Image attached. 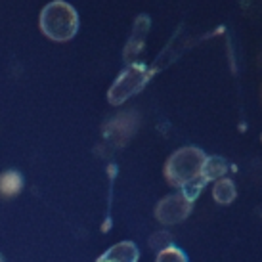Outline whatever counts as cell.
I'll return each mask as SVG.
<instances>
[{
	"instance_id": "7",
	"label": "cell",
	"mask_w": 262,
	"mask_h": 262,
	"mask_svg": "<svg viewBox=\"0 0 262 262\" xmlns=\"http://www.w3.org/2000/svg\"><path fill=\"white\" fill-rule=\"evenodd\" d=\"M226 170H228V168H226L224 159H220V157H209V159H205L203 170H201V178H203V182L207 184V180L220 178Z\"/></svg>"
},
{
	"instance_id": "10",
	"label": "cell",
	"mask_w": 262,
	"mask_h": 262,
	"mask_svg": "<svg viewBox=\"0 0 262 262\" xmlns=\"http://www.w3.org/2000/svg\"><path fill=\"white\" fill-rule=\"evenodd\" d=\"M0 262H4V260H2V256H0Z\"/></svg>"
},
{
	"instance_id": "5",
	"label": "cell",
	"mask_w": 262,
	"mask_h": 262,
	"mask_svg": "<svg viewBox=\"0 0 262 262\" xmlns=\"http://www.w3.org/2000/svg\"><path fill=\"white\" fill-rule=\"evenodd\" d=\"M138 260V249L130 241H121L115 247L107 249L98 262H136Z\"/></svg>"
},
{
	"instance_id": "3",
	"label": "cell",
	"mask_w": 262,
	"mask_h": 262,
	"mask_svg": "<svg viewBox=\"0 0 262 262\" xmlns=\"http://www.w3.org/2000/svg\"><path fill=\"white\" fill-rule=\"evenodd\" d=\"M147 79H149V75H147V69L144 66H130L126 71L119 75V79L113 82V86L110 90V102L119 105V103H123L124 100H128L130 96H134L136 92L142 90V86H146Z\"/></svg>"
},
{
	"instance_id": "6",
	"label": "cell",
	"mask_w": 262,
	"mask_h": 262,
	"mask_svg": "<svg viewBox=\"0 0 262 262\" xmlns=\"http://www.w3.org/2000/svg\"><path fill=\"white\" fill-rule=\"evenodd\" d=\"M21 188H23V178L15 170L4 172V174L0 176V195L14 197L15 193H19Z\"/></svg>"
},
{
	"instance_id": "9",
	"label": "cell",
	"mask_w": 262,
	"mask_h": 262,
	"mask_svg": "<svg viewBox=\"0 0 262 262\" xmlns=\"http://www.w3.org/2000/svg\"><path fill=\"white\" fill-rule=\"evenodd\" d=\"M157 262H188V258L184 255V251H180L178 247H167L159 253Z\"/></svg>"
},
{
	"instance_id": "2",
	"label": "cell",
	"mask_w": 262,
	"mask_h": 262,
	"mask_svg": "<svg viewBox=\"0 0 262 262\" xmlns=\"http://www.w3.org/2000/svg\"><path fill=\"white\" fill-rule=\"evenodd\" d=\"M205 153L197 147H182L176 151L167 163V178L170 184H176L180 188H186L189 184L203 180L201 170L205 165Z\"/></svg>"
},
{
	"instance_id": "1",
	"label": "cell",
	"mask_w": 262,
	"mask_h": 262,
	"mask_svg": "<svg viewBox=\"0 0 262 262\" xmlns=\"http://www.w3.org/2000/svg\"><path fill=\"white\" fill-rule=\"evenodd\" d=\"M40 27L44 35L56 42H66L75 37L79 27V17L73 6L67 2H52L42 10L40 15Z\"/></svg>"
},
{
	"instance_id": "8",
	"label": "cell",
	"mask_w": 262,
	"mask_h": 262,
	"mask_svg": "<svg viewBox=\"0 0 262 262\" xmlns=\"http://www.w3.org/2000/svg\"><path fill=\"white\" fill-rule=\"evenodd\" d=\"M214 199L222 205L232 203L235 199V186H233L232 180H220L214 186Z\"/></svg>"
},
{
	"instance_id": "4",
	"label": "cell",
	"mask_w": 262,
	"mask_h": 262,
	"mask_svg": "<svg viewBox=\"0 0 262 262\" xmlns=\"http://www.w3.org/2000/svg\"><path fill=\"white\" fill-rule=\"evenodd\" d=\"M189 211H191V203H189L182 193H178V195L165 197V199L157 205L155 216H157L159 222L168 226V224H176V222H182L189 214Z\"/></svg>"
}]
</instances>
